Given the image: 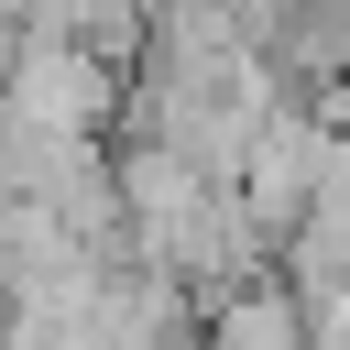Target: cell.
Here are the masks:
<instances>
[{"label":"cell","mask_w":350,"mask_h":350,"mask_svg":"<svg viewBox=\"0 0 350 350\" xmlns=\"http://www.w3.org/2000/svg\"><path fill=\"white\" fill-rule=\"evenodd\" d=\"M230 350H306L284 306H230Z\"/></svg>","instance_id":"1"},{"label":"cell","mask_w":350,"mask_h":350,"mask_svg":"<svg viewBox=\"0 0 350 350\" xmlns=\"http://www.w3.org/2000/svg\"><path fill=\"white\" fill-rule=\"evenodd\" d=\"M197 11H219V22H230V33L252 44V33H273V22L295 11V0H197Z\"/></svg>","instance_id":"2"}]
</instances>
